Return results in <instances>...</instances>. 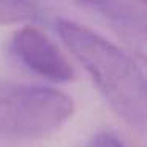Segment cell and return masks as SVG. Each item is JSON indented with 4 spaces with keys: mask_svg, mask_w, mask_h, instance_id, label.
Wrapping results in <instances>:
<instances>
[{
    "mask_svg": "<svg viewBox=\"0 0 147 147\" xmlns=\"http://www.w3.org/2000/svg\"><path fill=\"white\" fill-rule=\"evenodd\" d=\"M57 33L119 117L131 127L142 128L147 119V93L136 62L101 35L73 21L59 19Z\"/></svg>",
    "mask_w": 147,
    "mask_h": 147,
    "instance_id": "6da1fadb",
    "label": "cell"
},
{
    "mask_svg": "<svg viewBox=\"0 0 147 147\" xmlns=\"http://www.w3.org/2000/svg\"><path fill=\"white\" fill-rule=\"evenodd\" d=\"M73 111V100L57 89L0 81V138L48 136L57 131Z\"/></svg>",
    "mask_w": 147,
    "mask_h": 147,
    "instance_id": "7a4b0ae2",
    "label": "cell"
},
{
    "mask_svg": "<svg viewBox=\"0 0 147 147\" xmlns=\"http://www.w3.org/2000/svg\"><path fill=\"white\" fill-rule=\"evenodd\" d=\"M11 52L35 74L54 82H68L74 71L59 46L40 29L27 26L19 29L11 38Z\"/></svg>",
    "mask_w": 147,
    "mask_h": 147,
    "instance_id": "3957f363",
    "label": "cell"
},
{
    "mask_svg": "<svg viewBox=\"0 0 147 147\" xmlns=\"http://www.w3.org/2000/svg\"><path fill=\"white\" fill-rule=\"evenodd\" d=\"M79 2L95 7L103 14L125 27H130V29L139 27L141 30L144 29V11H138L134 0H79Z\"/></svg>",
    "mask_w": 147,
    "mask_h": 147,
    "instance_id": "277c9868",
    "label": "cell"
},
{
    "mask_svg": "<svg viewBox=\"0 0 147 147\" xmlns=\"http://www.w3.org/2000/svg\"><path fill=\"white\" fill-rule=\"evenodd\" d=\"M38 0H0V26H13L40 16Z\"/></svg>",
    "mask_w": 147,
    "mask_h": 147,
    "instance_id": "5b68a950",
    "label": "cell"
},
{
    "mask_svg": "<svg viewBox=\"0 0 147 147\" xmlns=\"http://www.w3.org/2000/svg\"><path fill=\"white\" fill-rule=\"evenodd\" d=\"M87 147H125V144L115 134L108 133V131H100L92 136Z\"/></svg>",
    "mask_w": 147,
    "mask_h": 147,
    "instance_id": "8992f818",
    "label": "cell"
},
{
    "mask_svg": "<svg viewBox=\"0 0 147 147\" xmlns=\"http://www.w3.org/2000/svg\"><path fill=\"white\" fill-rule=\"evenodd\" d=\"M141 2H144V0H141Z\"/></svg>",
    "mask_w": 147,
    "mask_h": 147,
    "instance_id": "52a82bcc",
    "label": "cell"
}]
</instances>
